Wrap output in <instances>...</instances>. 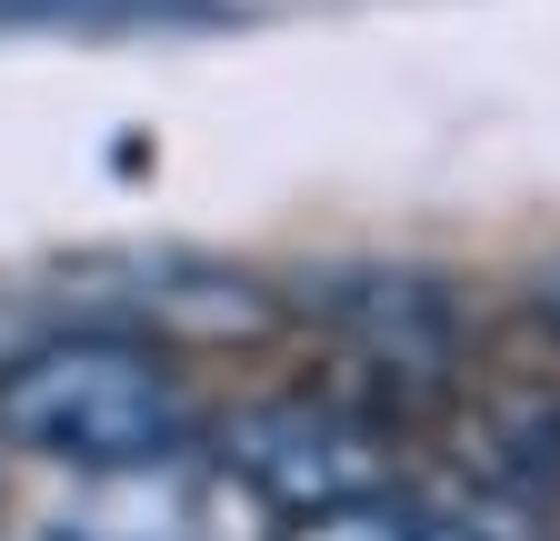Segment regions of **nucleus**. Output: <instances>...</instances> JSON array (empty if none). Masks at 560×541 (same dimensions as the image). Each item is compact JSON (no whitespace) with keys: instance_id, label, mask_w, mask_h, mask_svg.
I'll return each instance as SVG.
<instances>
[{"instance_id":"1","label":"nucleus","mask_w":560,"mask_h":541,"mask_svg":"<svg viewBox=\"0 0 560 541\" xmlns=\"http://www.w3.org/2000/svg\"><path fill=\"white\" fill-rule=\"evenodd\" d=\"M210 412L180 381L161 342H140L120 321H81L50 342L0 361V441L50 461V471H140V461H180L200 451Z\"/></svg>"},{"instance_id":"2","label":"nucleus","mask_w":560,"mask_h":541,"mask_svg":"<svg viewBox=\"0 0 560 541\" xmlns=\"http://www.w3.org/2000/svg\"><path fill=\"white\" fill-rule=\"evenodd\" d=\"M210 471L250 502V511H330V502H361L390 492V431L361 422L350 401H311V391H280V401H241L231 422L200 431Z\"/></svg>"},{"instance_id":"3","label":"nucleus","mask_w":560,"mask_h":541,"mask_svg":"<svg viewBox=\"0 0 560 541\" xmlns=\"http://www.w3.org/2000/svg\"><path fill=\"white\" fill-rule=\"evenodd\" d=\"M250 521L260 511L221 471L180 451V461H140V471H81L31 521V541H260Z\"/></svg>"},{"instance_id":"4","label":"nucleus","mask_w":560,"mask_h":541,"mask_svg":"<svg viewBox=\"0 0 560 541\" xmlns=\"http://www.w3.org/2000/svg\"><path fill=\"white\" fill-rule=\"evenodd\" d=\"M490 492H511L521 511H550L560 502V401L550 391H511L470 422V451H460Z\"/></svg>"},{"instance_id":"5","label":"nucleus","mask_w":560,"mask_h":541,"mask_svg":"<svg viewBox=\"0 0 560 541\" xmlns=\"http://www.w3.org/2000/svg\"><path fill=\"white\" fill-rule=\"evenodd\" d=\"M270 541H480V531H460V521H451V511H431V502L361 492V502H330V511H301V521H280Z\"/></svg>"}]
</instances>
